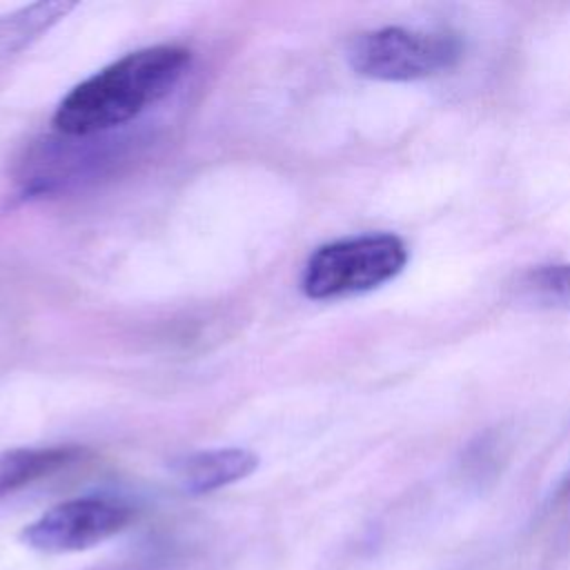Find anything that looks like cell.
<instances>
[{
  "mask_svg": "<svg viewBox=\"0 0 570 570\" xmlns=\"http://www.w3.org/2000/svg\"><path fill=\"white\" fill-rule=\"evenodd\" d=\"M463 42L448 29L379 27L358 33L347 47L350 67L365 78L412 82L459 65Z\"/></svg>",
  "mask_w": 570,
  "mask_h": 570,
  "instance_id": "cell-3",
  "label": "cell"
},
{
  "mask_svg": "<svg viewBox=\"0 0 570 570\" xmlns=\"http://www.w3.org/2000/svg\"><path fill=\"white\" fill-rule=\"evenodd\" d=\"M82 456L76 445L49 448H11L0 452V501L20 488L47 479Z\"/></svg>",
  "mask_w": 570,
  "mask_h": 570,
  "instance_id": "cell-6",
  "label": "cell"
},
{
  "mask_svg": "<svg viewBox=\"0 0 570 570\" xmlns=\"http://www.w3.org/2000/svg\"><path fill=\"white\" fill-rule=\"evenodd\" d=\"M521 287L534 303L570 307V263L541 265L523 276Z\"/></svg>",
  "mask_w": 570,
  "mask_h": 570,
  "instance_id": "cell-8",
  "label": "cell"
},
{
  "mask_svg": "<svg viewBox=\"0 0 570 570\" xmlns=\"http://www.w3.org/2000/svg\"><path fill=\"white\" fill-rule=\"evenodd\" d=\"M407 265V247L396 234H358L321 245L307 258L301 289L307 298L330 301L372 292Z\"/></svg>",
  "mask_w": 570,
  "mask_h": 570,
  "instance_id": "cell-2",
  "label": "cell"
},
{
  "mask_svg": "<svg viewBox=\"0 0 570 570\" xmlns=\"http://www.w3.org/2000/svg\"><path fill=\"white\" fill-rule=\"evenodd\" d=\"M191 62L180 45L136 49L78 82L56 107L53 127L67 136H91L134 120L163 100Z\"/></svg>",
  "mask_w": 570,
  "mask_h": 570,
  "instance_id": "cell-1",
  "label": "cell"
},
{
  "mask_svg": "<svg viewBox=\"0 0 570 570\" xmlns=\"http://www.w3.org/2000/svg\"><path fill=\"white\" fill-rule=\"evenodd\" d=\"M134 517L136 510L122 499L102 494L73 497L45 510L22 530L20 539L47 554L80 552L122 532Z\"/></svg>",
  "mask_w": 570,
  "mask_h": 570,
  "instance_id": "cell-4",
  "label": "cell"
},
{
  "mask_svg": "<svg viewBox=\"0 0 570 570\" xmlns=\"http://www.w3.org/2000/svg\"><path fill=\"white\" fill-rule=\"evenodd\" d=\"M261 459L247 448H212L171 461V474L187 494H209L256 472Z\"/></svg>",
  "mask_w": 570,
  "mask_h": 570,
  "instance_id": "cell-5",
  "label": "cell"
},
{
  "mask_svg": "<svg viewBox=\"0 0 570 570\" xmlns=\"http://www.w3.org/2000/svg\"><path fill=\"white\" fill-rule=\"evenodd\" d=\"M111 570H158V568L149 566V563H134V566H120V568H111Z\"/></svg>",
  "mask_w": 570,
  "mask_h": 570,
  "instance_id": "cell-9",
  "label": "cell"
},
{
  "mask_svg": "<svg viewBox=\"0 0 570 570\" xmlns=\"http://www.w3.org/2000/svg\"><path fill=\"white\" fill-rule=\"evenodd\" d=\"M76 9V2H33L9 16L0 18V56H11L29 47L40 38L49 27L62 20L69 11Z\"/></svg>",
  "mask_w": 570,
  "mask_h": 570,
  "instance_id": "cell-7",
  "label": "cell"
},
{
  "mask_svg": "<svg viewBox=\"0 0 570 570\" xmlns=\"http://www.w3.org/2000/svg\"><path fill=\"white\" fill-rule=\"evenodd\" d=\"M561 492H563V494H568V492H570V474H568V479L563 481V485H561Z\"/></svg>",
  "mask_w": 570,
  "mask_h": 570,
  "instance_id": "cell-10",
  "label": "cell"
}]
</instances>
